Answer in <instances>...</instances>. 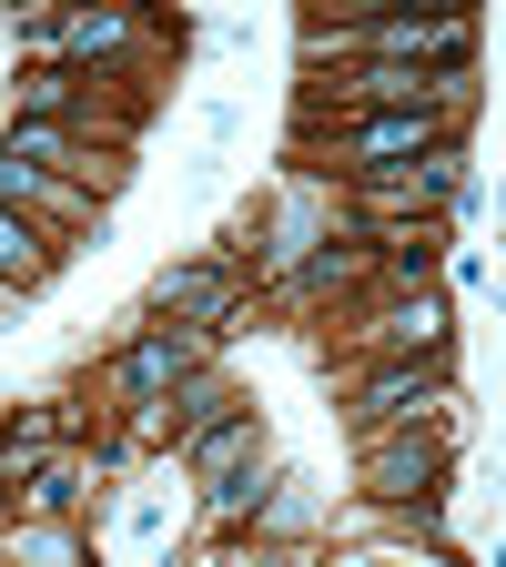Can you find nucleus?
<instances>
[{
    "label": "nucleus",
    "instance_id": "obj_1",
    "mask_svg": "<svg viewBox=\"0 0 506 567\" xmlns=\"http://www.w3.org/2000/svg\"><path fill=\"white\" fill-rule=\"evenodd\" d=\"M354 234V203H344V183H314V173H273L244 213H234V224H224V244H213V254H234L254 284H264V295H273V284L283 274H295L304 254H324V244H344Z\"/></svg>",
    "mask_w": 506,
    "mask_h": 567
},
{
    "label": "nucleus",
    "instance_id": "obj_2",
    "mask_svg": "<svg viewBox=\"0 0 506 567\" xmlns=\"http://www.w3.org/2000/svg\"><path fill=\"white\" fill-rule=\"evenodd\" d=\"M11 41H21V61H71V71H92V82H153V92H163V61L183 51L163 21L112 11V0H82V11H21Z\"/></svg>",
    "mask_w": 506,
    "mask_h": 567
},
{
    "label": "nucleus",
    "instance_id": "obj_3",
    "mask_svg": "<svg viewBox=\"0 0 506 567\" xmlns=\"http://www.w3.org/2000/svg\"><path fill=\"white\" fill-rule=\"evenodd\" d=\"M203 365H224V334H203V324H153V315H132L122 324V344L92 365V385H82V425H132L142 405H173V385L183 375H203Z\"/></svg>",
    "mask_w": 506,
    "mask_h": 567
},
{
    "label": "nucleus",
    "instance_id": "obj_4",
    "mask_svg": "<svg viewBox=\"0 0 506 567\" xmlns=\"http://www.w3.org/2000/svg\"><path fill=\"white\" fill-rule=\"evenodd\" d=\"M436 142H456L446 112H375V122H314V132H283V173H314V183H354V173H405L425 163Z\"/></svg>",
    "mask_w": 506,
    "mask_h": 567
},
{
    "label": "nucleus",
    "instance_id": "obj_5",
    "mask_svg": "<svg viewBox=\"0 0 506 567\" xmlns=\"http://www.w3.org/2000/svg\"><path fill=\"white\" fill-rule=\"evenodd\" d=\"M344 405V446L365 436H405V425H466V385L456 365H344L324 375Z\"/></svg>",
    "mask_w": 506,
    "mask_h": 567
},
{
    "label": "nucleus",
    "instance_id": "obj_6",
    "mask_svg": "<svg viewBox=\"0 0 506 567\" xmlns=\"http://www.w3.org/2000/svg\"><path fill=\"white\" fill-rule=\"evenodd\" d=\"M132 315H153V324H203V334H244V315H264V284L234 264V254H183L163 264L153 284H142V305Z\"/></svg>",
    "mask_w": 506,
    "mask_h": 567
},
{
    "label": "nucleus",
    "instance_id": "obj_7",
    "mask_svg": "<svg viewBox=\"0 0 506 567\" xmlns=\"http://www.w3.org/2000/svg\"><path fill=\"white\" fill-rule=\"evenodd\" d=\"M456 436H466V425H405V436L344 446V466H354L344 496H375V507H405V496H456Z\"/></svg>",
    "mask_w": 506,
    "mask_h": 567
},
{
    "label": "nucleus",
    "instance_id": "obj_8",
    "mask_svg": "<svg viewBox=\"0 0 506 567\" xmlns=\"http://www.w3.org/2000/svg\"><path fill=\"white\" fill-rule=\"evenodd\" d=\"M365 295H385V264H375V244L365 234H344V244H324V254H304L295 274L264 295V315H304V324H334L344 305H365Z\"/></svg>",
    "mask_w": 506,
    "mask_h": 567
},
{
    "label": "nucleus",
    "instance_id": "obj_9",
    "mask_svg": "<svg viewBox=\"0 0 506 567\" xmlns=\"http://www.w3.org/2000/svg\"><path fill=\"white\" fill-rule=\"evenodd\" d=\"M0 153L82 183L92 203H122V183H132V153H112V142H92V132H61V122H0Z\"/></svg>",
    "mask_w": 506,
    "mask_h": 567
},
{
    "label": "nucleus",
    "instance_id": "obj_10",
    "mask_svg": "<svg viewBox=\"0 0 506 567\" xmlns=\"http://www.w3.org/2000/svg\"><path fill=\"white\" fill-rule=\"evenodd\" d=\"M71 446H82V395H31L11 425H0V486H31L51 456H71Z\"/></svg>",
    "mask_w": 506,
    "mask_h": 567
},
{
    "label": "nucleus",
    "instance_id": "obj_11",
    "mask_svg": "<svg viewBox=\"0 0 506 567\" xmlns=\"http://www.w3.org/2000/svg\"><path fill=\"white\" fill-rule=\"evenodd\" d=\"M173 466H183L193 486H224V476H254V466H273V415H264V405L224 415V425H213V436H193Z\"/></svg>",
    "mask_w": 506,
    "mask_h": 567
},
{
    "label": "nucleus",
    "instance_id": "obj_12",
    "mask_svg": "<svg viewBox=\"0 0 506 567\" xmlns=\"http://www.w3.org/2000/svg\"><path fill=\"white\" fill-rule=\"evenodd\" d=\"M244 405H254V385L234 375V354H224V365H203V375H183V385H173V456H183L193 436H213L224 415H244ZM173 456H163V466H173Z\"/></svg>",
    "mask_w": 506,
    "mask_h": 567
},
{
    "label": "nucleus",
    "instance_id": "obj_13",
    "mask_svg": "<svg viewBox=\"0 0 506 567\" xmlns=\"http://www.w3.org/2000/svg\"><path fill=\"white\" fill-rule=\"evenodd\" d=\"M446 254H456V224H395L375 244L385 295H436V284H446Z\"/></svg>",
    "mask_w": 506,
    "mask_h": 567
},
{
    "label": "nucleus",
    "instance_id": "obj_14",
    "mask_svg": "<svg viewBox=\"0 0 506 567\" xmlns=\"http://www.w3.org/2000/svg\"><path fill=\"white\" fill-rule=\"evenodd\" d=\"M0 557H11V567H102L92 517H11V527H0Z\"/></svg>",
    "mask_w": 506,
    "mask_h": 567
},
{
    "label": "nucleus",
    "instance_id": "obj_15",
    "mask_svg": "<svg viewBox=\"0 0 506 567\" xmlns=\"http://www.w3.org/2000/svg\"><path fill=\"white\" fill-rule=\"evenodd\" d=\"M183 517H193V476H183V466H163L153 486L122 496V537H132V547H173Z\"/></svg>",
    "mask_w": 506,
    "mask_h": 567
},
{
    "label": "nucleus",
    "instance_id": "obj_16",
    "mask_svg": "<svg viewBox=\"0 0 506 567\" xmlns=\"http://www.w3.org/2000/svg\"><path fill=\"white\" fill-rule=\"evenodd\" d=\"M273 466H283V456H273ZM273 466L224 476V486H193V517H203V537H244V527L264 517V496H273Z\"/></svg>",
    "mask_w": 506,
    "mask_h": 567
},
{
    "label": "nucleus",
    "instance_id": "obj_17",
    "mask_svg": "<svg viewBox=\"0 0 506 567\" xmlns=\"http://www.w3.org/2000/svg\"><path fill=\"white\" fill-rule=\"evenodd\" d=\"M486 567H506V527H496V547H486Z\"/></svg>",
    "mask_w": 506,
    "mask_h": 567
},
{
    "label": "nucleus",
    "instance_id": "obj_18",
    "mask_svg": "<svg viewBox=\"0 0 506 567\" xmlns=\"http://www.w3.org/2000/svg\"><path fill=\"white\" fill-rule=\"evenodd\" d=\"M496 213H506V173H496Z\"/></svg>",
    "mask_w": 506,
    "mask_h": 567
}]
</instances>
